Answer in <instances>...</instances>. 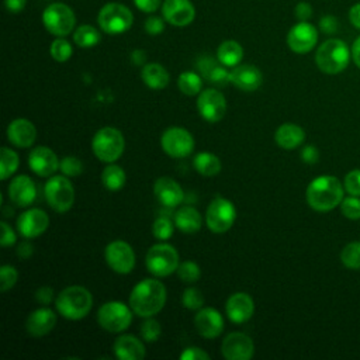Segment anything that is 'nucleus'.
<instances>
[{"label": "nucleus", "mask_w": 360, "mask_h": 360, "mask_svg": "<svg viewBox=\"0 0 360 360\" xmlns=\"http://www.w3.org/2000/svg\"><path fill=\"white\" fill-rule=\"evenodd\" d=\"M225 312L228 319L233 323H243L249 321L255 312L252 297L246 292L232 294L225 304Z\"/></svg>", "instance_id": "4be33fe9"}, {"label": "nucleus", "mask_w": 360, "mask_h": 360, "mask_svg": "<svg viewBox=\"0 0 360 360\" xmlns=\"http://www.w3.org/2000/svg\"><path fill=\"white\" fill-rule=\"evenodd\" d=\"M104 257L110 269L118 274H128L135 266V253L124 240L110 242L104 249Z\"/></svg>", "instance_id": "ddd939ff"}, {"label": "nucleus", "mask_w": 360, "mask_h": 360, "mask_svg": "<svg viewBox=\"0 0 360 360\" xmlns=\"http://www.w3.org/2000/svg\"><path fill=\"white\" fill-rule=\"evenodd\" d=\"M42 22L51 34L65 37L73 30L76 18L70 7L63 3H53L44 10Z\"/></svg>", "instance_id": "9b49d317"}, {"label": "nucleus", "mask_w": 360, "mask_h": 360, "mask_svg": "<svg viewBox=\"0 0 360 360\" xmlns=\"http://www.w3.org/2000/svg\"><path fill=\"white\" fill-rule=\"evenodd\" d=\"M197 68L205 79L217 86H225L231 83V72H228L222 63L218 65L210 56H201L197 62Z\"/></svg>", "instance_id": "c85d7f7f"}, {"label": "nucleus", "mask_w": 360, "mask_h": 360, "mask_svg": "<svg viewBox=\"0 0 360 360\" xmlns=\"http://www.w3.org/2000/svg\"><path fill=\"white\" fill-rule=\"evenodd\" d=\"M72 45L63 38H58L51 44V56L56 62H66L72 56Z\"/></svg>", "instance_id": "79ce46f5"}, {"label": "nucleus", "mask_w": 360, "mask_h": 360, "mask_svg": "<svg viewBox=\"0 0 360 360\" xmlns=\"http://www.w3.org/2000/svg\"><path fill=\"white\" fill-rule=\"evenodd\" d=\"M145 30L150 35H158L165 30V22L162 18L152 15L145 21Z\"/></svg>", "instance_id": "603ef678"}, {"label": "nucleus", "mask_w": 360, "mask_h": 360, "mask_svg": "<svg viewBox=\"0 0 360 360\" xmlns=\"http://www.w3.org/2000/svg\"><path fill=\"white\" fill-rule=\"evenodd\" d=\"M193 166L201 176L211 177L221 172V160L211 152H200L193 159Z\"/></svg>", "instance_id": "473e14b6"}, {"label": "nucleus", "mask_w": 360, "mask_h": 360, "mask_svg": "<svg viewBox=\"0 0 360 360\" xmlns=\"http://www.w3.org/2000/svg\"><path fill=\"white\" fill-rule=\"evenodd\" d=\"M132 62L136 65H142L145 62V53L141 49H136L132 52Z\"/></svg>", "instance_id": "e2e57ef3"}, {"label": "nucleus", "mask_w": 360, "mask_h": 360, "mask_svg": "<svg viewBox=\"0 0 360 360\" xmlns=\"http://www.w3.org/2000/svg\"><path fill=\"white\" fill-rule=\"evenodd\" d=\"M262 82V72L253 65H238L231 70V83L243 91L257 90Z\"/></svg>", "instance_id": "a878e982"}, {"label": "nucleus", "mask_w": 360, "mask_h": 360, "mask_svg": "<svg viewBox=\"0 0 360 360\" xmlns=\"http://www.w3.org/2000/svg\"><path fill=\"white\" fill-rule=\"evenodd\" d=\"M18 280V271L11 264H4L0 269V291L6 292L15 285Z\"/></svg>", "instance_id": "37998d69"}, {"label": "nucleus", "mask_w": 360, "mask_h": 360, "mask_svg": "<svg viewBox=\"0 0 360 360\" xmlns=\"http://www.w3.org/2000/svg\"><path fill=\"white\" fill-rule=\"evenodd\" d=\"M340 260L347 269L359 270L360 269V242L347 243L340 253Z\"/></svg>", "instance_id": "4c0bfd02"}, {"label": "nucleus", "mask_w": 360, "mask_h": 360, "mask_svg": "<svg viewBox=\"0 0 360 360\" xmlns=\"http://www.w3.org/2000/svg\"><path fill=\"white\" fill-rule=\"evenodd\" d=\"M37 197V187L27 174L14 177L8 184V198L18 207H30Z\"/></svg>", "instance_id": "412c9836"}, {"label": "nucleus", "mask_w": 360, "mask_h": 360, "mask_svg": "<svg viewBox=\"0 0 360 360\" xmlns=\"http://www.w3.org/2000/svg\"><path fill=\"white\" fill-rule=\"evenodd\" d=\"M166 302V287L156 278L141 280L131 291L129 307L142 318L158 314Z\"/></svg>", "instance_id": "f257e3e1"}, {"label": "nucleus", "mask_w": 360, "mask_h": 360, "mask_svg": "<svg viewBox=\"0 0 360 360\" xmlns=\"http://www.w3.org/2000/svg\"><path fill=\"white\" fill-rule=\"evenodd\" d=\"M1 226V236H0V243L3 248H7V246H11L15 243V233L14 231L11 229V226L7 224V222H1L0 224Z\"/></svg>", "instance_id": "8fccbe9b"}, {"label": "nucleus", "mask_w": 360, "mask_h": 360, "mask_svg": "<svg viewBox=\"0 0 360 360\" xmlns=\"http://www.w3.org/2000/svg\"><path fill=\"white\" fill-rule=\"evenodd\" d=\"M132 21L134 17L131 10L120 3H108L98 13L100 28L111 35L125 32L131 28Z\"/></svg>", "instance_id": "9d476101"}, {"label": "nucleus", "mask_w": 360, "mask_h": 360, "mask_svg": "<svg viewBox=\"0 0 360 360\" xmlns=\"http://www.w3.org/2000/svg\"><path fill=\"white\" fill-rule=\"evenodd\" d=\"M162 335V328L160 323L155 319H152L150 316L142 323L141 326V336L143 338V340L146 342H156Z\"/></svg>", "instance_id": "49530a36"}, {"label": "nucleus", "mask_w": 360, "mask_h": 360, "mask_svg": "<svg viewBox=\"0 0 360 360\" xmlns=\"http://www.w3.org/2000/svg\"><path fill=\"white\" fill-rule=\"evenodd\" d=\"M221 353L226 360H250L255 354V345L248 335L231 332L221 343Z\"/></svg>", "instance_id": "2eb2a0df"}, {"label": "nucleus", "mask_w": 360, "mask_h": 360, "mask_svg": "<svg viewBox=\"0 0 360 360\" xmlns=\"http://www.w3.org/2000/svg\"><path fill=\"white\" fill-rule=\"evenodd\" d=\"M160 145L166 155L172 158H186L194 149V138L187 129L172 127L162 134Z\"/></svg>", "instance_id": "f8f14e48"}, {"label": "nucleus", "mask_w": 360, "mask_h": 360, "mask_svg": "<svg viewBox=\"0 0 360 360\" xmlns=\"http://www.w3.org/2000/svg\"><path fill=\"white\" fill-rule=\"evenodd\" d=\"M162 13L165 20L176 27L188 25L195 15L194 6L190 0H165Z\"/></svg>", "instance_id": "aec40b11"}, {"label": "nucleus", "mask_w": 360, "mask_h": 360, "mask_svg": "<svg viewBox=\"0 0 360 360\" xmlns=\"http://www.w3.org/2000/svg\"><path fill=\"white\" fill-rule=\"evenodd\" d=\"M7 139L17 148H30L37 139V128L31 121L17 118L7 127Z\"/></svg>", "instance_id": "393cba45"}, {"label": "nucleus", "mask_w": 360, "mask_h": 360, "mask_svg": "<svg viewBox=\"0 0 360 360\" xmlns=\"http://www.w3.org/2000/svg\"><path fill=\"white\" fill-rule=\"evenodd\" d=\"M319 25H321V30H322L323 32H328V34L335 32V31L338 30V21L335 20V17H330V15L323 17V18L321 20Z\"/></svg>", "instance_id": "4d7b16f0"}, {"label": "nucleus", "mask_w": 360, "mask_h": 360, "mask_svg": "<svg viewBox=\"0 0 360 360\" xmlns=\"http://www.w3.org/2000/svg\"><path fill=\"white\" fill-rule=\"evenodd\" d=\"M55 305L63 318L79 321L90 312L93 307V297L87 288L82 285H70L58 294Z\"/></svg>", "instance_id": "7ed1b4c3"}, {"label": "nucleus", "mask_w": 360, "mask_h": 360, "mask_svg": "<svg viewBox=\"0 0 360 360\" xmlns=\"http://www.w3.org/2000/svg\"><path fill=\"white\" fill-rule=\"evenodd\" d=\"M308 205L319 212L330 211L343 200V186L335 176H318L307 187Z\"/></svg>", "instance_id": "f03ea898"}, {"label": "nucleus", "mask_w": 360, "mask_h": 360, "mask_svg": "<svg viewBox=\"0 0 360 360\" xmlns=\"http://www.w3.org/2000/svg\"><path fill=\"white\" fill-rule=\"evenodd\" d=\"M236 219V208L228 198H214L205 212V224L214 233H224L231 229Z\"/></svg>", "instance_id": "1a4fd4ad"}, {"label": "nucleus", "mask_w": 360, "mask_h": 360, "mask_svg": "<svg viewBox=\"0 0 360 360\" xmlns=\"http://www.w3.org/2000/svg\"><path fill=\"white\" fill-rule=\"evenodd\" d=\"M91 149L96 158L104 163H114L125 149V139L120 129L104 127L91 139Z\"/></svg>", "instance_id": "20e7f679"}, {"label": "nucleus", "mask_w": 360, "mask_h": 360, "mask_svg": "<svg viewBox=\"0 0 360 360\" xmlns=\"http://www.w3.org/2000/svg\"><path fill=\"white\" fill-rule=\"evenodd\" d=\"M44 194L48 205L56 212H66L72 208L75 202V190L68 177L52 176L46 180L44 187Z\"/></svg>", "instance_id": "0eeeda50"}, {"label": "nucleus", "mask_w": 360, "mask_h": 360, "mask_svg": "<svg viewBox=\"0 0 360 360\" xmlns=\"http://www.w3.org/2000/svg\"><path fill=\"white\" fill-rule=\"evenodd\" d=\"M194 325L197 332L205 339H214L219 336L224 330V318L222 315L211 308H200L194 316Z\"/></svg>", "instance_id": "6ab92c4d"}, {"label": "nucleus", "mask_w": 360, "mask_h": 360, "mask_svg": "<svg viewBox=\"0 0 360 360\" xmlns=\"http://www.w3.org/2000/svg\"><path fill=\"white\" fill-rule=\"evenodd\" d=\"M32 252H34V248H32V245L28 240L21 242L18 245V248H17V256L20 259H28L32 255Z\"/></svg>", "instance_id": "13d9d810"}, {"label": "nucleus", "mask_w": 360, "mask_h": 360, "mask_svg": "<svg viewBox=\"0 0 360 360\" xmlns=\"http://www.w3.org/2000/svg\"><path fill=\"white\" fill-rule=\"evenodd\" d=\"M349 18L352 21V24L360 30V3L354 4L350 11H349Z\"/></svg>", "instance_id": "052dcab7"}, {"label": "nucleus", "mask_w": 360, "mask_h": 360, "mask_svg": "<svg viewBox=\"0 0 360 360\" xmlns=\"http://www.w3.org/2000/svg\"><path fill=\"white\" fill-rule=\"evenodd\" d=\"M217 56L219 63H222L226 68H235L239 65V62L243 58V49L240 46V44H238L236 41L228 39L224 41L217 51Z\"/></svg>", "instance_id": "2f4dec72"}, {"label": "nucleus", "mask_w": 360, "mask_h": 360, "mask_svg": "<svg viewBox=\"0 0 360 360\" xmlns=\"http://www.w3.org/2000/svg\"><path fill=\"white\" fill-rule=\"evenodd\" d=\"M173 231H174V225L172 224V221L167 217H158L152 226L153 236L160 240L170 239L173 235Z\"/></svg>", "instance_id": "ea45409f"}, {"label": "nucleus", "mask_w": 360, "mask_h": 360, "mask_svg": "<svg viewBox=\"0 0 360 360\" xmlns=\"http://www.w3.org/2000/svg\"><path fill=\"white\" fill-rule=\"evenodd\" d=\"M146 269L156 277H166L174 271L180 264L177 250L167 243H158L149 248L145 257Z\"/></svg>", "instance_id": "423d86ee"}, {"label": "nucleus", "mask_w": 360, "mask_h": 360, "mask_svg": "<svg viewBox=\"0 0 360 360\" xmlns=\"http://www.w3.org/2000/svg\"><path fill=\"white\" fill-rule=\"evenodd\" d=\"M350 59L347 45L340 39H328L316 51L315 62L319 70L328 75H336L346 69Z\"/></svg>", "instance_id": "39448f33"}, {"label": "nucleus", "mask_w": 360, "mask_h": 360, "mask_svg": "<svg viewBox=\"0 0 360 360\" xmlns=\"http://www.w3.org/2000/svg\"><path fill=\"white\" fill-rule=\"evenodd\" d=\"M75 44L80 48H91L100 42V32L91 25H80L73 34Z\"/></svg>", "instance_id": "c9c22d12"}, {"label": "nucleus", "mask_w": 360, "mask_h": 360, "mask_svg": "<svg viewBox=\"0 0 360 360\" xmlns=\"http://www.w3.org/2000/svg\"><path fill=\"white\" fill-rule=\"evenodd\" d=\"M177 86L180 89V91L186 96H195L201 93V87H202V80L201 77L194 73V72H183L179 79H177Z\"/></svg>", "instance_id": "f704fd0d"}, {"label": "nucleus", "mask_w": 360, "mask_h": 360, "mask_svg": "<svg viewBox=\"0 0 360 360\" xmlns=\"http://www.w3.org/2000/svg\"><path fill=\"white\" fill-rule=\"evenodd\" d=\"M177 276L179 278L183 281V283H187V284H191V283H195L200 276H201V269L200 266L195 263V262H191V260H186L183 263L179 264L177 267Z\"/></svg>", "instance_id": "58836bf2"}, {"label": "nucleus", "mask_w": 360, "mask_h": 360, "mask_svg": "<svg viewBox=\"0 0 360 360\" xmlns=\"http://www.w3.org/2000/svg\"><path fill=\"white\" fill-rule=\"evenodd\" d=\"M181 360H210V354L200 347H187L180 353Z\"/></svg>", "instance_id": "09e8293b"}, {"label": "nucleus", "mask_w": 360, "mask_h": 360, "mask_svg": "<svg viewBox=\"0 0 360 360\" xmlns=\"http://www.w3.org/2000/svg\"><path fill=\"white\" fill-rule=\"evenodd\" d=\"M55 298V292H53V288L49 287V285H44V287H39L37 291H35V300L42 304V305H48L53 301Z\"/></svg>", "instance_id": "3c124183"}, {"label": "nucleus", "mask_w": 360, "mask_h": 360, "mask_svg": "<svg viewBox=\"0 0 360 360\" xmlns=\"http://www.w3.org/2000/svg\"><path fill=\"white\" fill-rule=\"evenodd\" d=\"M142 82L153 90H162L169 84L170 76L169 72L159 63H148L142 68L141 72Z\"/></svg>", "instance_id": "7c9ffc66"}, {"label": "nucleus", "mask_w": 360, "mask_h": 360, "mask_svg": "<svg viewBox=\"0 0 360 360\" xmlns=\"http://www.w3.org/2000/svg\"><path fill=\"white\" fill-rule=\"evenodd\" d=\"M59 170L68 177H76L83 172V163L76 156H65L59 163Z\"/></svg>", "instance_id": "c03bdc74"}, {"label": "nucleus", "mask_w": 360, "mask_h": 360, "mask_svg": "<svg viewBox=\"0 0 360 360\" xmlns=\"http://www.w3.org/2000/svg\"><path fill=\"white\" fill-rule=\"evenodd\" d=\"M340 211L349 219H359L360 218V198L356 195L343 198L340 202Z\"/></svg>", "instance_id": "a18cd8bd"}, {"label": "nucleus", "mask_w": 360, "mask_h": 360, "mask_svg": "<svg viewBox=\"0 0 360 360\" xmlns=\"http://www.w3.org/2000/svg\"><path fill=\"white\" fill-rule=\"evenodd\" d=\"M153 193L156 198L167 208H174L180 205V202H183L184 200V193L180 184L167 176L159 177L155 181Z\"/></svg>", "instance_id": "5701e85b"}, {"label": "nucleus", "mask_w": 360, "mask_h": 360, "mask_svg": "<svg viewBox=\"0 0 360 360\" xmlns=\"http://www.w3.org/2000/svg\"><path fill=\"white\" fill-rule=\"evenodd\" d=\"M132 312L134 311L121 301H108L98 308L97 321L103 329L118 333L131 325Z\"/></svg>", "instance_id": "6e6552de"}, {"label": "nucleus", "mask_w": 360, "mask_h": 360, "mask_svg": "<svg viewBox=\"0 0 360 360\" xmlns=\"http://www.w3.org/2000/svg\"><path fill=\"white\" fill-rule=\"evenodd\" d=\"M345 190L350 195L360 197V169L349 172L345 177Z\"/></svg>", "instance_id": "de8ad7c7"}, {"label": "nucleus", "mask_w": 360, "mask_h": 360, "mask_svg": "<svg viewBox=\"0 0 360 360\" xmlns=\"http://www.w3.org/2000/svg\"><path fill=\"white\" fill-rule=\"evenodd\" d=\"M49 225V217L41 208L24 211L17 218V229L25 239H34L42 235Z\"/></svg>", "instance_id": "dca6fc26"}, {"label": "nucleus", "mask_w": 360, "mask_h": 360, "mask_svg": "<svg viewBox=\"0 0 360 360\" xmlns=\"http://www.w3.org/2000/svg\"><path fill=\"white\" fill-rule=\"evenodd\" d=\"M305 139V132L304 129L292 122H285L283 125H280L276 129L274 134V141L276 143L283 148V149H295L298 148Z\"/></svg>", "instance_id": "cd10ccee"}, {"label": "nucleus", "mask_w": 360, "mask_h": 360, "mask_svg": "<svg viewBox=\"0 0 360 360\" xmlns=\"http://www.w3.org/2000/svg\"><path fill=\"white\" fill-rule=\"evenodd\" d=\"M135 6L145 13H153L160 6V0H134Z\"/></svg>", "instance_id": "5fc2aeb1"}, {"label": "nucleus", "mask_w": 360, "mask_h": 360, "mask_svg": "<svg viewBox=\"0 0 360 360\" xmlns=\"http://www.w3.org/2000/svg\"><path fill=\"white\" fill-rule=\"evenodd\" d=\"M125 179L127 176L124 169H121L118 165H114V163H110L101 172V183L110 191L121 190L125 184Z\"/></svg>", "instance_id": "72a5a7b5"}, {"label": "nucleus", "mask_w": 360, "mask_h": 360, "mask_svg": "<svg viewBox=\"0 0 360 360\" xmlns=\"http://www.w3.org/2000/svg\"><path fill=\"white\" fill-rule=\"evenodd\" d=\"M114 354L120 360H142L146 354L143 343L132 335H121L114 340Z\"/></svg>", "instance_id": "bb28decb"}, {"label": "nucleus", "mask_w": 360, "mask_h": 360, "mask_svg": "<svg viewBox=\"0 0 360 360\" xmlns=\"http://www.w3.org/2000/svg\"><path fill=\"white\" fill-rule=\"evenodd\" d=\"M18 163H20L18 155L13 149L3 146L1 156H0V177H1V180L8 179L17 170Z\"/></svg>", "instance_id": "e433bc0d"}, {"label": "nucleus", "mask_w": 360, "mask_h": 360, "mask_svg": "<svg viewBox=\"0 0 360 360\" xmlns=\"http://www.w3.org/2000/svg\"><path fill=\"white\" fill-rule=\"evenodd\" d=\"M197 108L205 121L218 122L226 112L225 96L214 89L202 90L197 98Z\"/></svg>", "instance_id": "4468645a"}, {"label": "nucleus", "mask_w": 360, "mask_h": 360, "mask_svg": "<svg viewBox=\"0 0 360 360\" xmlns=\"http://www.w3.org/2000/svg\"><path fill=\"white\" fill-rule=\"evenodd\" d=\"M174 225L184 233H194L202 225L201 214L191 205L180 207L174 214Z\"/></svg>", "instance_id": "c756f323"}, {"label": "nucleus", "mask_w": 360, "mask_h": 360, "mask_svg": "<svg viewBox=\"0 0 360 360\" xmlns=\"http://www.w3.org/2000/svg\"><path fill=\"white\" fill-rule=\"evenodd\" d=\"M56 153L48 146H37L28 155L30 169L39 177H49L59 169Z\"/></svg>", "instance_id": "a211bd4d"}, {"label": "nucleus", "mask_w": 360, "mask_h": 360, "mask_svg": "<svg viewBox=\"0 0 360 360\" xmlns=\"http://www.w3.org/2000/svg\"><path fill=\"white\" fill-rule=\"evenodd\" d=\"M301 159L308 165H314L319 159V152L314 145H307L301 149Z\"/></svg>", "instance_id": "864d4df0"}, {"label": "nucleus", "mask_w": 360, "mask_h": 360, "mask_svg": "<svg viewBox=\"0 0 360 360\" xmlns=\"http://www.w3.org/2000/svg\"><path fill=\"white\" fill-rule=\"evenodd\" d=\"M311 14H312V8H311V6L308 3L301 1V3H298L295 6V15H297L298 20L305 21V20H308L311 17Z\"/></svg>", "instance_id": "6e6d98bb"}, {"label": "nucleus", "mask_w": 360, "mask_h": 360, "mask_svg": "<svg viewBox=\"0 0 360 360\" xmlns=\"http://www.w3.org/2000/svg\"><path fill=\"white\" fill-rule=\"evenodd\" d=\"M4 4L10 13H20L25 6V0H4Z\"/></svg>", "instance_id": "bf43d9fd"}, {"label": "nucleus", "mask_w": 360, "mask_h": 360, "mask_svg": "<svg viewBox=\"0 0 360 360\" xmlns=\"http://www.w3.org/2000/svg\"><path fill=\"white\" fill-rule=\"evenodd\" d=\"M352 56H353V60L354 63L360 68V37L354 41L353 44V48H352Z\"/></svg>", "instance_id": "680f3d73"}, {"label": "nucleus", "mask_w": 360, "mask_h": 360, "mask_svg": "<svg viewBox=\"0 0 360 360\" xmlns=\"http://www.w3.org/2000/svg\"><path fill=\"white\" fill-rule=\"evenodd\" d=\"M181 302L187 309L191 311H198L200 308H202L204 304V297L201 294V291L195 287H188L184 290L183 295H181Z\"/></svg>", "instance_id": "a19ab883"}, {"label": "nucleus", "mask_w": 360, "mask_h": 360, "mask_svg": "<svg viewBox=\"0 0 360 360\" xmlns=\"http://www.w3.org/2000/svg\"><path fill=\"white\" fill-rule=\"evenodd\" d=\"M318 41V31L316 28L305 21H301L295 24L288 35H287V44L290 49L295 53H307L309 52Z\"/></svg>", "instance_id": "f3484780"}, {"label": "nucleus", "mask_w": 360, "mask_h": 360, "mask_svg": "<svg viewBox=\"0 0 360 360\" xmlns=\"http://www.w3.org/2000/svg\"><path fill=\"white\" fill-rule=\"evenodd\" d=\"M55 325H56V315L48 307H42L32 311L25 321V329L34 338H41L48 335L55 328Z\"/></svg>", "instance_id": "b1692460"}]
</instances>
